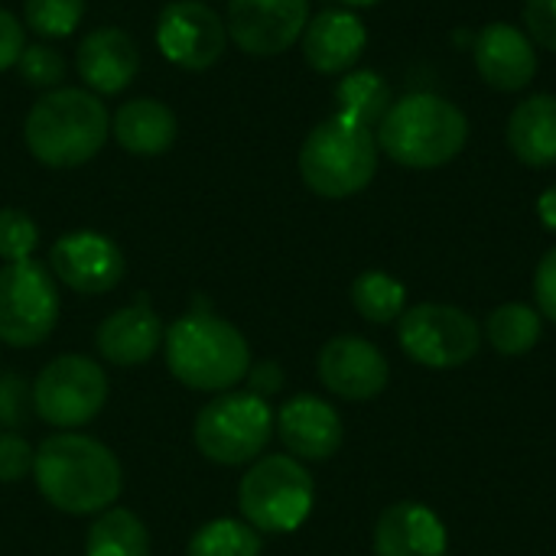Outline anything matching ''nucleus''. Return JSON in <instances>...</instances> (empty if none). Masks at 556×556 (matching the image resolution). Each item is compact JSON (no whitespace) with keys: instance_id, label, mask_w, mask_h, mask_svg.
<instances>
[{"instance_id":"1","label":"nucleus","mask_w":556,"mask_h":556,"mask_svg":"<svg viewBox=\"0 0 556 556\" xmlns=\"http://www.w3.org/2000/svg\"><path fill=\"white\" fill-rule=\"evenodd\" d=\"M39 495L62 515H101L124 489L117 456L94 437L62 430L33 453Z\"/></svg>"},{"instance_id":"2","label":"nucleus","mask_w":556,"mask_h":556,"mask_svg":"<svg viewBox=\"0 0 556 556\" xmlns=\"http://www.w3.org/2000/svg\"><path fill=\"white\" fill-rule=\"evenodd\" d=\"M169 375L192 391H231L251 371L248 339L212 309L179 316L163 336Z\"/></svg>"},{"instance_id":"3","label":"nucleus","mask_w":556,"mask_h":556,"mask_svg":"<svg viewBox=\"0 0 556 556\" xmlns=\"http://www.w3.org/2000/svg\"><path fill=\"white\" fill-rule=\"evenodd\" d=\"M111 134L108 108L85 88H52L42 94L23 124L29 153L52 169H75L101 153Z\"/></svg>"},{"instance_id":"4","label":"nucleus","mask_w":556,"mask_h":556,"mask_svg":"<svg viewBox=\"0 0 556 556\" xmlns=\"http://www.w3.org/2000/svg\"><path fill=\"white\" fill-rule=\"evenodd\" d=\"M469 140L466 114L443 94L417 91L391 101L378 124V147L407 169H440L453 163Z\"/></svg>"},{"instance_id":"5","label":"nucleus","mask_w":556,"mask_h":556,"mask_svg":"<svg viewBox=\"0 0 556 556\" xmlns=\"http://www.w3.org/2000/svg\"><path fill=\"white\" fill-rule=\"evenodd\" d=\"M378 173V140L371 127L332 114L316 124L300 147V176L323 199H349L371 186Z\"/></svg>"},{"instance_id":"6","label":"nucleus","mask_w":556,"mask_h":556,"mask_svg":"<svg viewBox=\"0 0 556 556\" xmlns=\"http://www.w3.org/2000/svg\"><path fill=\"white\" fill-rule=\"evenodd\" d=\"M316 502V485L306 466L293 456L257 459L238 485V508L254 531L293 534L306 525Z\"/></svg>"},{"instance_id":"7","label":"nucleus","mask_w":556,"mask_h":556,"mask_svg":"<svg viewBox=\"0 0 556 556\" xmlns=\"http://www.w3.org/2000/svg\"><path fill=\"white\" fill-rule=\"evenodd\" d=\"M274 437V410L251 391H225L195 417V446L218 466L254 463Z\"/></svg>"},{"instance_id":"8","label":"nucleus","mask_w":556,"mask_h":556,"mask_svg":"<svg viewBox=\"0 0 556 556\" xmlns=\"http://www.w3.org/2000/svg\"><path fill=\"white\" fill-rule=\"evenodd\" d=\"M108 404V375L88 355H59L33 381V410L59 430L91 424Z\"/></svg>"},{"instance_id":"9","label":"nucleus","mask_w":556,"mask_h":556,"mask_svg":"<svg viewBox=\"0 0 556 556\" xmlns=\"http://www.w3.org/2000/svg\"><path fill=\"white\" fill-rule=\"evenodd\" d=\"M59 323L55 277L39 261H16L0 267V342L13 349L39 345Z\"/></svg>"},{"instance_id":"10","label":"nucleus","mask_w":556,"mask_h":556,"mask_svg":"<svg viewBox=\"0 0 556 556\" xmlns=\"http://www.w3.org/2000/svg\"><path fill=\"white\" fill-rule=\"evenodd\" d=\"M401 349L427 368H459L476 358L482 345L479 323L450 303H420L397 319Z\"/></svg>"},{"instance_id":"11","label":"nucleus","mask_w":556,"mask_h":556,"mask_svg":"<svg viewBox=\"0 0 556 556\" xmlns=\"http://www.w3.org/2000/svg\"><path fill=\"white\" fill-rule=\"evenodd\" d=\"M156 46L173 65L186 72H205L225 55L228 26L202 0H173L160 10Z\"/></svg>"},{"instance_id":"12","label":"nucleus","mask_w":556,"mask_h":556,"mask_svg":"<svg viewBox=\"0 0 556 556\" xmlns=\"http://www.w3.org/2000/svg\"><path fill=\"white\" fill-rule=\"evenodd\" d=\"M309 23V0H228V39L248 55L293 49Z\"/></svg>"},{"instance_id":"13","label":"nucleus","mask_w":556,"mask_h":556,"mask_svg":"<svg viewBox=\"0 0 556 556\" xmlns=\"http://www.w3.org/2000/svg\"><path fill=\"white\" fill-rule=\"evenodd\" d=\"M49 267L55 280H62L68 290L85 293V296L114 290L127 270L121 248L98 231L62 235L49 251Z\"/></svg>"},{"instance_id":"14","label":"nucleus","mask_w":556,"mask_h":556,"mask_svg":"<svg viewBox=\"0 0 556 556\" xmlns=\"http://www.w3.org/2000/svg\"><path fill=\"white\" fill-rule=\"evenodd\" d=\"M388 358L362 336H339L319 352V381L342 401H371L388 388Z\"/></svg>"},{"instance_id":"15","label":"nucleus","mask_w":556,"mask_h":556,"mask_svg":"<svg viewBox=\"0 0 556 556\" xmlns=\"http://www.w3.org/2000/svg\"><path fill=\"white\" fill-rule=\"evenodd\" d=\"M472 59L482 81L495 91H521L538 75V49L531 36L511 23H489L472 42Z\"/></svg>"},{"instance_id":"16","label":"nucleus","mask_w":556,"mask_h":556,"mask_svg":"<svg viewBox=\"0 0 556 556\" xmlns=\"http://www.w3.org/2000/svg\"><path fill=\"white\" fill-rule=\"evenodd\" d=\"M274 427L283 440V446L293 453V459L323 463L339 453L342 446V417L339 410L316 397V394H296L290 397L280 414L274 417Z\"/></svg>"},{"instance_id":"17","label":"nucleus","mask_w":556,"mask_h":556,"mask_svg":"<svg viewBox=\"0 0 556 556\" xmlns=\"http://www.w3.org/2000/svg\"><path fill=\"white\" fill-rule=\"evenodd\" d=\"M365 46H368V29L352 10H323L306 23L300 36L303 59L319 75L352 72Z\"/></svg>"},{"instance_id":"18","label":"nucleus","mask_w":556,"mask_h":556,"mask_svg":"<svg viewBox=\"0 0 556 556\" xmlns=\"http://www.w3.org/2000/svg\"><path fill=\"white\" fill-rule=\"evenodd\" d=\"M75 65L91 94H121L137 78L140 52L130 33L117 26H101L78 42Z\"/></svg>"},{"instance_id":"19","label":"nucleus","mask_w":556,"mask_h":556,"mask_svg":"<svg viewBox=\"0 0 556 556\" xmlns=\"http://www.w3.org/2000/svg\"><path fill=\"white\" fill-rule=\"evenodd\" d=\"M375 556H450V538L427 505L397 502L375 525Z\"/></svg>"},{"instance_id":"20","label":"nucleus","mask_w":556,"mask_h":556,"mask_svg":"<svg viewBox=\"0 0 556 556\" xmlns=\"http://www.w3.org/2000/svg\"><path fill=\"white\" fill-rule=\"evenodd\" d=\"M160 342H163V323L143 296L137 303L111 313L94 332V345H98L101 358L111 365H121V368L150 362L156 355Z\"/></svg>"},{"instance_id":"21","label":"nucleus","mask_w":556,"mask_h":556,"mask_svg":"<svg viewBox=\"0 0 556 556\" xmlns=\"http://www.w3.org/2000/svg\"><path fill=\"white\" fill-rule=\"evenodd\" d=\"M114 140L134 156H163L179 134L173 108L156 98H134L124 101L111 121Z\"/></svg>"},{"instance_id":"22","label":"nucleus","mask_w":556,"mask_h":556,"mask_svg":"<svg viewBox=\"0 0 556 556\" xmlns=\"http://www.w3.org/2000/svg\"><path fill=\"white\" fill-rule=\"evenodd\" d=\"M508 147L511 153L534 169L556 163V94H531L518 101L508 117Z\"/></svg>"},{"instance_id":"23","label":"nucleus","mask_w":556,"mask_h":556,"mask_svg":"<svg viewBox=\"0 0 556 556\" xmlns=\"http://www.w3.org/2000/svg\"><path fill=\"white\" fill-rule=\"evenodd\" d=\"M85 556H150V534L127 508H108L88 528Z\"/></svg>"},{"instance_id":"24","label":"nucleus","mask_w":556,"mask_h":556,"mask_svg":"<svg viewBox=\"0 0 556 556\" xmlns=\"http://www.w3.org/2000/svg\"><path fill=\"white\" fill-rule=\"evenodd\" d=\"M391 85L371 72V68H352L342 75L339 88H336V104L342 117H352L365 127H378L391 108Z\"/></svg>"},{"instance_id":"25","label":"nucleus","mask_w":556,"mask_h":556,"mask_svg":"<svg viewBox=\"0 0 556 556\" xmlns=\"http://www.w3.org/2000/svg\"><path fill=\"white\" fill-rule=\"evenodd\" d=\"M541 332H544L541 313L528 303H505L485 323V336H489L492 349L508 358L528 355L541 342Z\"/></svg>"},{"instance_id":"26","label":"nucleus","mask_w":556,"mask_h":556,"mask_svg":"<svg viewBox=\"0 0 556 556\" xmlns=\"http://www.w3.org/2000/svg\"><path fill=\"white\" fill-rule=\"evenodd\" d=\"M404 303H407V287L384 270H365L352 283V306L358 309V316H365L375 326L397 323L404 316Z\"/></svg>"},{"instance_id":"27","label":"nucleus","mask_w":556,"mask_h":556,"mask_svg":"<svg viewBox=\"0 0 556 556\" xmlns=\"http://www.w3.org/2000/svg\"><path fill=\"white\" fill-rule=\"evenodd\" d=\"M261 534L248 521L215 518L192 534L189 556H261Z\"/></svg>"},{"instance_id":"28","label":"nucleus","mask_w":556,"mask_h":556,"mask_svg":"<svg viewBox=\"0 0 556 556\" xmlns=\"http://www.w3.org/2000/svg\"><path fill=\"white\" fill-rule=\"evenodd\" d=\"M85 16V0H26L23 23L42 39H65L78 29Z\"/></svg>"},{"instance_id":"29","label":"nucleus","mask_w":556,"mask_h":556,"mask_svg":"<svg viewBox=\"0 0 556 556\" xmlns=\"http://www.w3.org/2000/svg\"><path fill=\"white\" fill-rule=\"evenodd\" d=\"M36 244H39L36 222L20 208H0V261L3 264L29 261Z\"/></svg>"},{"instance_id":"30","label":"nucleus","mask_w":556,"mask_h":556,"mask_svg":"<svg viewBox=\"0 0 556 556\" xmlns=\"http://www.w3.org/2000/svg\"><path fill=\"white\" fill-rule=\"evenodd\" d=\"M20 75L26 85L33 88H55L62 78H65V59L59 55V49L52 46H42V42H33L20 52V62H16Z\"/></svg>"},{"instance_id":"31","label":"nucleus","mask_w":556,"mask_h":556,"mask_svg":"<svg viewBox=\"0 0 556 556\" xmlns=\"http://www.w3.org/2000/svg\"><path fill=\"white\" fill-rule=\"evenodd\" d=\"M33 407V384H26L16 371L0 375V427L3 430H20L29 420Z\"/></svg>"},{"instance_id":"32","label":"nucleus","mask_w":556,"mask_h":556,"mask_svg":"<svg viewBox=\"0 0 556 556\" xmlns=\"http://www.w3.org/2000/svg\"><path fill=\"white\" fill-rule=\"evenodd\" d=\"M26 472H33V450L26 437L13 430H0V482L13 485L26 479Z\"/></svg>"},{"instance_id":"33","label":"nucleus","mask_w":556,"mask_h":556,"mask_svg":"<svg viewBox=\"0 0 556 556\" xmlns=\"http://www.w3.org/2000/svg\"><path fill=\"white\" fill-rule=\"evenodd\" d=\"M525 33L534 46L556 52V0H525Z\"/></svg>"},{"instance_id":"34","label":"nucleus","mask_w":556,"mask_h":556,"mask_svg":"<svg viewBox=\"0 0 556 556\" xmlns=\"http://www.w3.org/2000/svg\"><path fill=\"white\" fill-rule=\"evenodd\" d=\"M534 300L541 316L556 323V248H551L534 270Z\"/></svg>"},{"instance_id":"35","label":"nucleus","mask_w":556,"mask_h":556,"mask_svg":"<svg viewBox=\"0 0 556 556\" xmlns=\"http://www.w3.org/2000/svg\"><path fill=\"white\" fill-rule=\"evenodd\" d=\"M23 49H26L23 23L10 10H0V72L13 68L20 62V52Z\"/></svg>"},{"instance_id":"36","label":"nucleus","mask_w":556,"mask_h":556,"mask_svg":"<svg viewBox=\"0 0 556 556\" xmlns=\"http://www.w3.org/2000/svg\"><path fill=\"white\" fill-rule=\"evenodd\" d=\"M283 388V371L277 362H261V365H251L248 371V391L257 394V397H274L277 391Z\"/></svg>"},{"instance_id":"37","label":"nucleus","mask_w":556,"mask_h":556,"mask_svg":"<svg viewBox=\"0 0 556 556\" xmlns=\"http://www.w3.org/2000/svg\"><path fill=\"white\" fill-rule=\"evenodd\" d=\"M538 215H541L544 228L556 231V186L541 192V199H538Z\"/></svg>"},{"instance_id":"38","label":"nucleus","mask_w":556,"mask_h":556,"mask_svg":"<svg viewBox=\"0 0 556 556\" xmlns=\"http://www.w3.org/2000/svg\"><path fill=\"white\" fill-rule=\"evenodd\" d=\"M339 3H345V7H375V3H381V0H339Z\"/></svg>"}]
</instances>
